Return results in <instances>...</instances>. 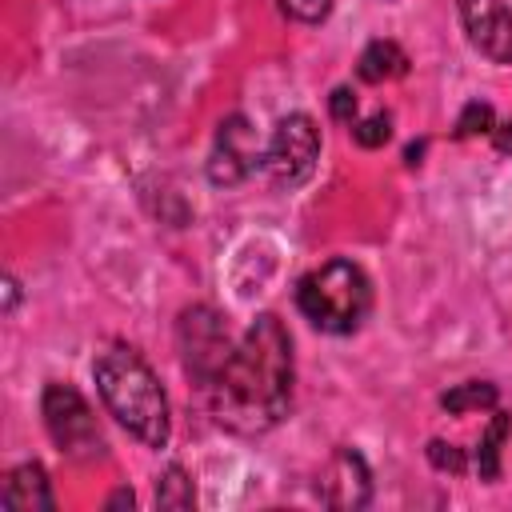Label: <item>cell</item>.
I'll list each match as a JSON object with an SVG mask.
<instances>
[{
  "instance_id": "6da1fadb",
  "label": "cell",
  "mask_w": 512,
  "mask_h": 512,
  "mask_svg": "<svg viewBox=\"0 0 512 512\" xmlns=\"http://www.w3.org/2000/svg\"><path fill=\"white\" fill-rule=\"evenodd\" d=\"M204 396L212 416L240 436L268 432L284 420L292 400V340L272 312L248 324Z\"/></svg>"
},
{
  "instance_id": "7a4b0ae2",
  "label": "cell",
  "mask_w": 512,
  "mask_h": 512,
  "mask_svg": "<svg viewBox=\"0 0 512 512\" xmlns=\"http://www.w3.org/2000/svg\"><path fill=\"white\" fill-rule=\"evenodd\" d=\"M92 376H96V388H100L104 408L140 444H148V448H164L168 444V432H172L168 396H164L156 372L144 364L140 352H132L124 344H112V348H104L96 356Z\"/></svg>"
},
{
  "instance_id": "3957f363",
  "label": "cell",
  "mask_w": 512,
  "mask_h": 512,
  "mask_svg": "<svg viewBox=\"0 0 512 512\" xmlns=\"http://www.w3.org/2000/svg\"><path fill=\"white\" fill-rule=\"evenodd\" d=\"M296 304L320 332L348 336L364 324L372 308V284L352 260H328L308 276H300Z\"/></svg>"
},
{
  "instance_id": "277c9868",
  "label": "cell",
  "mask_w": 512,
  "mask_h": 512,
  "mask_svg": "<svg viewBox=\"0 0 512 512\" xmlns=\"http://www.w3.org/2000/svg\"><path fill=\"white\" fill-rule=\"evenodd\" d=\"M40 412H44V424H48L52 444L64 456H72V460H96L104 452V432H100L88 400L72 384H48L44 388V400H40Z\"/></svg>"
},
{
  "instance_id": "5b68a950",
  "label": "cell",
  "mask_w": 512,
  "mask_h": 512,
  "mask_svg": "<svg viewBox=\"0 0 512 512\" xmlns=\"http://www.w3.org/2000/svg\"><path fill=\"white\" fill-rule=\"evenodd\" d=\"M176 340H180V356H184V372L200 384V392L212 384V376L224 368L228 352L236 348L232 336H228V324L220 312L196 304L180 316L176 324Z\"/></svg>"
},
{
  "instance_id": "8992f818",
  "label": "cell",
  "mask_w": 512,
  "mask_h": 512,
  "mask_svg": "<svg viewBox=\"0 0 512 512\" xmlns=\"http://www.w3.org/2000/svg\"><path fill=\"white\" fill-rule=\"evenodd\" d=\"M316 156H320V132L312 124V116L304 112H292L276 124L268 148H264V172L276 188H296L312 176L316 168Z\"/></svg>"
},
{
  "instance_id": "52a82bcc",
  "label": "cell",
  "mask_w": 512,
  "mask_h": 512,
  "mask_svg": "<svg viewBox=\"0 0 512 512\" xmlns=\"http://www.w3.org/2000/svg\"><path fill=\"white\" fill-rule=\"evenodd\" d=\"M256 164H264V152L256 144V132L244 116H228L216 128V144L208 156V180L212 184H240L244 176L256 172Z\"/></svg>"
},
{
  "instance_id": "ba28073f",
  "label": "cell",
  "mask_w": 512,
  "mask_h": 512,
  "mask_svg": "<svg viewBox=\"0 0 512 512\" xmlns=\"http://www.w3.org/2000/svg\"><path fill=\"white\" fill-rule=\"evenodd\" d=\"M472 48L496 64H512V0H460Z\"/></svg>"
},
{
  "instance_id": "9c48e42d",
  "label": "cell",
  "mask_w": 512,
  "mask_h": 512,
  "mask_svg": "<svg viewBox=\"0 0 512 512\" xmlns=\"http://www.w3.org/2000/svg\"><path fill=\"white\" fill-rule=\"evenodd\" d=\"M320 496L328 508H364L372 496V476H368L364 456L352 448H340L324 468Z\"/></svg>"
},
{
  "instance_id": "30bf717a",
  "label": "cell",
  "mask_w": 512,
  "mask_h": 512,
  "mask_svg": "<svg viewBox=\"0 0 512 512\" xmlns=\"http://www.w3.org/2000/svg\"><path fill=\"white\" fill-rule=\"evenodd\" d=\"M0 500H4V508H12V512H48V508H56L52 488H48V472H44L40 464H20V468H12L8 480H4Z\"/></svg>"
},
{
  "instance_id": "8fae6325",
  "label": "cell",
  "mask_w": 512,
  "mask_h": 512,
  "mask_svg": "<svg viewBox=\"0 0 512 512\" xmlns=\"http://www.w3.org/2000/svg\"><path fill=\"white\" fill-rule=\"evenodd\" d=\"M360 80L368 84H384V80H400L408 72V56L396 40H372L364 52H360V64H356Z\"/></svg>"
},
{
  "instance_id": "7c38bea8",
  "label": "cell",
  "mask_w": 512,
  "mask_h": 512,
  "mask_svg": "<svg viewBox=\"0 0 512 512\" xmlns=\"http://www.w3.org/2000/svg\"><path fill=\"white\" fill-rule=\"evenodd\" d=\"M504 436H508V412H496L488 432L476 444V472H480V480H496L500 476V444H504Z\"/></svg>"
},
{
  "instance_id": "4fadbf2b",
  "label": "cell",
  "mask_w": 512,
  "mask_h": 512,
  "mask_svg": "<svg viewBox=\"0 0 512 512\" xmlns=\"http://www.w3.org/2000/svg\"><path fill=\"white\" fill-rule=\"evenodd\" d=\"M440 404L448 408V412H476V408H496V384H488V380H468V384H456V388H448L444 396H440Z\"/></svg>"
},
{
  "instance_id": "5bb4252c",
  "label": "cell",
  "mask_w": 512,
  "mask_h": 512,
  "mask_svg": "<svg viewBox=\"0 0 512 512\" xmlns=\"http://www.w3.org/2000/svg\"><path fill=\"white\" fill-rule=\"evenodd\" d=\"M192 504H196L192 480H188V472H184L180 464H172V468L160 476V484H156V508H172V512H184V508H192Z\"/></svg>"
},
{
  "instance_id": "9a60e30c",
  "label": "cell",
  "mask_w": 512,
  "mask_h": 512,
  "mask_svg": "<svg viewBox=\"0 0 512 512\" xmlns=\"http://www.w3.org/2000/svg\"><path fill=\"white\" fill-rule=\"evenodd\" d=\"M352 136H356L360 148H380V144L392 136V116H388V112H372L368 120H360V124L352 128Z\"/></svg>"
},
{
  "instance_id": "2e32d148",
  "label": "cell",
  "mask_w": 512,
  "mask_h": 512,
  "mask_svg": "<svg viewBox=\"0 0 512 512\" xmlns=\"http://www.w3.org/2000/svg\"><path fill=\"white\" fill-rule=\"evenodd\" d=\"M496 124H492V104H484V100H472L464 112H460V120H456V136L464 140V136H476V132H492Z\"/></svg>"
},
{
  "instance_id": "e0dca14e",
  "label": "cell",
  "mask_w": 512,
  "mask_h": 512,
  "mask_svg": "<svg viewBox=\"0 0 512 512\" xmlns=\"http://www.w3.org/2000/svg\"><path fill=\"white\" fill-rule=\"evenodd\" d=\"M428 460H432V468H440V472H452V476H460V472L468 468V456H464V448H456V444H444V440H428Z\"/></svg>"
},
{
  "instance_id": "ac0fdd59",
  "label": "cell",
  "mask_w": 512,
  "mask_h": 512,
  "mask_svg": "<svg viewBox=\"0 0 512 512\" xmlns=\"http://www.w3.org/2000/svg\"><path fill=\"white\" fill-rule=\"evenodd\" d=\"M280 8L292 16V20H304V24H316L332 12V0H280Z\"/></svg>"
},
{
  "instance_id": "d6986e66",
  "label": "cell",
  "mask_w": 512,
  "mask_h": 512,
  "mask_svg": "<svg viewBox=\"0 0 512 512\" xmlns=\"http://www.w3.org/2000/svg\"><path fill=\"white\" fill-rule=\"evenodd\" d=\"M328 104H332V116H336V120H344V124L356 116V96H352L348 88H336Z\"/></svg>"
},
{
  "instance_id": "ffe728a7",
  "label": "cell",
  "mask_w": 512,
  "mask_h": 512,
  "mask_svg": "<svg viewBox=\"0 0 512 512\" xmlns=\"http://www.w3.org/2000/svg\"><path fill=\"white\" fill-rule=\"evenodd\" d=\"M492 144H496V152H512V124H496L492 128Z\"/></svg>"
}]
</instances>
